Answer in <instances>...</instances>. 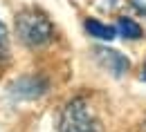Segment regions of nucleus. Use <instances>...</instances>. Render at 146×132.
<instances>
[{
	"mask_svg": "<svg viewBox=\"0 0 146 132\" xmlns=\"http://www.w3.org/2000/svg\"><path fill=\"white\" fill-rule=\"evenodd\" d=\"M58 132H106L101 119L94 114L92 105L83 99L76 96L65 103L58 119Z\"/></svg>",
	"mask_w": 146,
	"mask_h": 132,
	"instance_id": "nucleus-1",
	"label": "nucleus"
},
{
	"mask_svg": "<svg viewBox=\"0 0 146 132\" xmlns=\"http://www.w3.org/2000/svg\"><path fill=\"white\" fill-rule=\"evenodd\" d=\"M16 34L27 47H45L54 38V25L45 14L25 9L16 16Z\"/></svg>",
	"mask_w": 146,
	"mask_h": 132,
	"instance_id": "nucleus-2",
	"label": "nucleus"
},
{
	"mask_svg": "<svg viewBox=\"0 0 146 132\" xmlns=\"http://www.w3.org/2000/svg\"><path fill=\"white\" fill-rule=\"evenodd\" d=\"M50 90V81L45 76L38 74H29V76H20L16 78L11 85H9V94L18 101H34V99H40Z\"/></svg>",
	"mask_w": 146,
	"mask_h": 132,
	"instance_id": "nucleus-3",
	"label": "nucleus"
},
{
	"mask_svg": "<svg viewBox=\"0 0 146 132\" xmlns=\"http://www.w3.org/2000/svg\"><path fill=\"white\" fill-rule=\"evenodd\" d=\"M94 58H97V63L104 67V70H108L112 76H124L128 74V70H130V60H128L121 52H117V49H110V47H97L94 49Z\"/></svg>",
	"mask_w": 146,
	"mask_h": 132,
	"instance_id": "nucleus-4",
	"label": "nucleus"
},
{
	"mask_svg": "<svg viewBox=\"0 0 146 132\" xmlns=\"http://www.w3.org/2000/svg\"><path fill=\"white\" fill-rule=\"evenodd\" d=\"M115 29H117V36L126 38V40H139V38L144 36L142 27H139L133 18H128V16H119V18H117V25H115Z\"/></svg>",
	"mask_w": 146,
	"mask_h": 132,
	"instance_id": "nucleus-5",
	"label": "nucleus"
},
{
	"mask_svg": "<svg viewBox=\"0 0 146 132\" xmlns=\"http://www.w3.org/2000/svg\"><path fill=\"white\" fill-rule=\"evenodd\" d=\"M86 32L92 38H99V40H112V38L117 36V29L115 27H110V25H106V22H101V20H97V18L86 20Z\"/></svg>",
	"mask_w": 146,
	"mask_h": 132,
	"instance_id": "nucleus-6",
	"label": "nucleus"
},
{
	"mask_svg": "<svg viewBox=\"0 0 146 132\" xmlns=\"http://www.w3.org/2000/svg\"><path fill=\"white\" fill-rule=\"evenodd\" d=\"M7 47V27L0 22V52Z\"/></svg>",
	"mask_w": 146,
	"mask_h": 132,
	"instance_id": "nucleus-7",
	"label": "nucleus"
},
{
	"mask_svg": "<svg viewBox=\"0 0 146 132\" xmlns=\"http://www.w3.org/2000/svg\"><path fill=\"white\" fill-rule=\"evenodd\" d=\"M139 78H142V81H146V63L142 65V74H139Z\"/></svg>",
	"mask_w": 146,
	"mask_h": 132,
	"instance_id": "nucleus-8",
	"label": "nucleus"
},
{
	"mask_svg": "<svg viewBox=\"0 0 146 132\" xmlns=\"http://www.w3.org/2000/svg\"><path fill=\"white\" fill-rule=\"evenodd\" d=\"M144 132H146V119H144Z\"/></svg>",
	"mask_w": 146,
	"mask_h": 132,
	"instance_id": "nucleus-9",
	"label": "nucleus"
}]
</instances>
